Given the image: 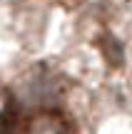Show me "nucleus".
Here are the masks:
<instances>
[{"mask_svg": "<svg viewBox=\"0 0 132 134\" xmlns=\"http://www.w3.org/2000/svg\"><path fill=\"white\" fill-rule=\"evenodd\" d=\"M100 47H102V52H105V57H107L110 65H115V67L122 65L125 52H122V45H120L117 37H112V35H105V37L100 40Z\"/></svg>", "mask_w": 132, "mask_h": 134, "instance_id": "2", "label": "nucleus"}, {"mask_svg": "<svg viewBox=\"0 0 132 134\" xmlns=\"http://www.w3.org/2000/svg\"><path fill=\"white\" fill-rule=\"evenodd\" d=\"M28 134H72V127L65 117L55 114V112H45L30 122Z\"/></svg>", "mask_w": 132, "mask_h": 134, "instance_id": "1", "label": "nucleus"}]
</instances>
